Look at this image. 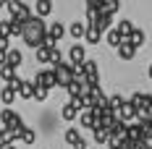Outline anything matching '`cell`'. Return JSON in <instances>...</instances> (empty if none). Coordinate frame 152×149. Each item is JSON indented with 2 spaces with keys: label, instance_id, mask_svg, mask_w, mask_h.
<instances>
[{
  "label": "cell",
  "instance_id": "5",
  "mask_svg": "<svg viewBox=\"0 0 152 149\" xmlns=\"http://www.w3.org/2000/svg\"><path fill=\"white\" fill-rule=\"evenodd\" d=\"M68 58H71V65H81L84 60H87V50L81 45H74L71 50H68Z\"/></svg>",
  "mask_w": 152,
  "mask_h": 149
},
{
  "label": "cell",
  "instance_id": "34",
  "mask_svg": "<svg viewBox=\"0 0 152 149\" xmlns=\"http://www.w3.org/2000/svg\"><path fill=\"white\" fill-rule=\"evenodd\" d=\"M137 149H152V147H150V141H142V144H137Z\"/></svg>",
  "mask_w": 152,
  "mask_h": 149
},
{
  "label": "cell",
  "instance_id": "4",
  "mask_svg": "<svg viewBox=\"0 0 152 149\" xmlns=\"http://www.w3.org/2000/svg\"><path fill=\"white\" fill-rule=\"evenodd\" d=\"M137 107H134V102H131V100H129V102H123L121 107H118V110H115V118L118 120H123V123H129V120H134L137 118Z\"/></svg>",
  "mask_w": 152,
  "mask_h": 149
},
{
  "label": "cell",
  "instance_id": "6",
  "mask_svg": "<svg viewBox=\"0 0 152 149\" xmlns=\"http://www.w3.org/2000/svg\"><path fill=\"white\" fill-rule=\"evenodd\" d=\"M131 102H134L137 110H147V107L152 105V94H147V92H137V94L131 97Z\"/></svg>",
  "mask_w": 152,
  "mask_h": 149
},
{
  "label": "cell",
  "instance_id": "11",
  "mask_svg": "<svg viewBox=\"0 0 152 149\" xmlns=\"http://www.w3.org/2000/svg\"><path fill=\"white\" fill-rule=\"evenodd\" d=\"M68 34H71L74 39H84V34H87V24H81V21H74V24L68 26Z\"/></svg>",
  "mask_w": 152,
  "mask_h": 149
},
{
  "label": "cell",
  "instance_id": "18",
  "mask_svg": "<svg viewBox=\"0 0 152 149\" xmlns=\"http://www.w3.org/2000/svg\"><path fill=\"white\" fill-rule=\"evenodd\" d=\"M61 118L71 123V120H76V118H79V110H76L74 105L68 102V105H63V110H61Z\"/></svg>",
  "mask_w": 152,
  "mask_h": 149
},
{
  "label": "cell",
  "instance_id": "31",
  "mask_svg": "<svg viewBox=\"0 0 152 149\" xmlns=\"http://www.w3.org/2000/svg\"><path fill=\"white\" fill-rule=\"evenodd\" d=\"M50 63H53V65H58V63H61V50H58V47H53V50H50Z\"/></svg>",
  "mask_w": 152,
  "mask_h": 149
},
{
  "label": "cell",
  "instance_id": "21",
  "mask_svg": "<svg viewBox=\"0 0 152 149\" xmlns=\"http://www.w3.org/2000/svg\"><path fill=\"white\" fill-rule=\"evenodd\" d=\"M0 76H3V81H5V84H11V81L16 78V68L5 63V65H0Z\"/></svg>",
  "mask_w": 152,
  "mask_h": 149
},
{
  "label": "cell",
  "instance_id": "8",
  "mask_svg": "<svg viewBox=\"0 0 152 149\" xmlns=\"http://www.w3.org/2000/svg\"><path fill=\"white\" fill-rule=\"evenodd\" d=\"M134 55H137V47L131 45L129 39H123V45L118 47V58H121V60H131Z\"/></svg>",
  "mask_w": 152,
  "mask_h": 149
},
{
  "label": "cell",
  "instance_id": "15",
  "mask_svg": "<svg viewBox=\"0 0 152 149\" xmlns=\"http://www.w3.org/2000/svg\"><path fill=\"white\" fill-rule=\"evenodd\" d=\"M92 131H94V141H97V144H107V141H110V131H107V128L94 126Z\"/></svg>",
  "mask_w": 152,
  "mask_h": 149
},
{
  "label": "cell",
  "instance_id": "14",
  "mask_svg": "<svg viewBox=\"0 0 152 149\" xmlns=\"http://www.w3.org/2000/svg\"><path fill=\"white\" fill-rule=\"evenodd\" d=\"M84 39H87L89 45H97V42L102 39V31L97 29V26H87V34H84Z\"/></svg>",
  "mask_w": 152,
  "mask_h": 149
},
{
  "label": "cell",
  "instance_id": "12",
  "mask_svg": "<svg viewBox=\"0 0 152 149\" xmlns=\"http://www.w3.org/2000/svg\"><path fill=\"white\" fill-rule=\"evenodd\" d=\"M16 97H18V89H13L11 84H5V89L0 92V100H3V105H13Z\"/></svg>",
  "mask_w": 152,
  "mask_h": 149
},
{
  "label": "cell",
  "instance_id": "1",
  "mask_svg": "<svg viewBox=\"0 0 152 149\" xmlns=\"http://www.w3.org/2000/svg\"><path fill=\"white\" fill-rule=\"evenodd\" d=\"M31 81H34V86L55 89V86H58V76H55V68H53V71H50V68H45V71H37Z\"/></svg>",
  "mask_w": 152,
  "mask_h": 149
},
{
  "label": "cell",
  "instance_id": "17",
  "mask_svg": "<svg viewBox=\"0 0 152 149\" xmlns=\"http://www.w3.org/2000/svg\"><path fill=\"white\" fill-rule=\"evenodd\" d=\"M34 89H37V86H34V81H24V84L18 86V97L31 100V97H34Z\"/></svg>",
  "mask_w": 152,
  "mask_h": 149
},
{
  "label": "cell",
  "instance_id": "20",
  "mask_svg": "<svg viewBox=\"0 0 152 149\" xmlns=\"http://www.w3.org/2000/svg\"><path fill=\"white\" fill-rule=\"evenodd\" d=\"M50 50H53V47H47V45H39L37 50H34V58L39 60V63H50Z\"/></svg>",
  "mask_w": 152,
  "mask_h": 149
},
{
  "label": "cell",
  "instance_id": "2",
  "mask_svg": "<svg viewBox=\"0 0 152 149\" xmlns=\"http://www.w3.org/2000/svg\"><path fill=\"white\" fill-rule=\"evenodd\" d=\"M0 120H3L5 128H26L24 120H21V115H18L16 110H11V107H5V110L0 113Z\"/></svg>",
  "mask_w": 152,
  "mask_h": 149
},
{
  "label": "cell",
  "instance_id": "10",
  "mask_svg": "<svg viewBox=\"0 0 152 149\" xmlns=\"http://www.w3.org/2000/svg\"><path fill=\"white\" fill-rule=\"evenodd\" d=\"M107 45H110V47H115V50L123 45V34L115 29V26H113V29H107Z\"/></svg>",
  "mask_w": 152,
  "mask_h": 149
},
{
  "label": "cell",
  "instance_id": "3",
  "mask_svg": "<svg viewBox=\"0 0 152 149\" xmlns=\"http://www.w3.org/2000/svg\"><path fill=\"white\" fill-rule=\"evenodd\" d=\"M55 76H58V86H68L74 81V65H66V63H58L55 65Z\"/></svg>",
  "mask_w": 152,
  "mask_h": 149
},
{
  "label": "cell",
  "instance_id": "23",
  "mask_svg": "<svg viewBox=\"0 0 152 149\" xmlns=\"http://www.w3.org/2000/svg\"><path fill=\"white\" fill-rule=\"evenodd\" d=\"M144 39H147V37H144V31H142V29H134V31H131V37H129V42H131L134 47H142V45H144Z\"/></svg>",
  "mask_w": 152,
  "mask_h": 149
},
{
  "label": "cell",
  "instance_id": "13",
  "mask_svg": "<svg viewBox=\"0 0 152 149\" xmlns=\"http://www.w3.org/2000/svg\"><path fill=\"white\" fill-rule=\"evenodd\" d=\"M66 144H71V147H79V144H84V139H81V134L76 131V128H68L66 131Z\"/></svg>",
  "mask_w": 152,
  "mask_h": 149
},
{
  "label": "cell",
  "instance_id": "24",
  "mask_svg": "<svg viewBox=\"0 0 152 149\" xmlns=\"http://www.w3.org/2000/svg\"><path fill=\"white\" fill-rule=\"evenodd\" d=\"M8 144H13V136H11V131H8L5 126H3V128H0V149H5Z\"/></svg>",
  "mask_w": 152,
  "mask_h": 149
},
{
  "label": "cell",
  "instance_id": "36",
  "mask_svg": "<svg viewBox=\"0 0 152 149\" xmlns=\"http://www.w3.org/2000/svg\"><path fill=\"white\" fill-rule=\"evenodd\" d=\"M5 149H16V144H8V147H5Z\"/></svg>",
  "mask_w": 152,
  "mask_h": 149
},
{
  "label": "cell",
  "instance_id": "30",
  "mask_svg": "<svg viewBox=\"0 0 152 149\" xmlns=\"http://www.w3.org/2000/svg\"><path fill=\"white\" fill-rule=\"evenodd\" d=\"M123 102H126V100H123L121 94H113V97H110V107H113V110H118Z\"/></svg>",
  "mask_w": 152,
  "mask_h": 149
},
{
  "label": "cell",
  "instance_id": "32",
  "mask_svg": "<svg viewBox=\"0 0 152 149\" xmlns=\"http://www.w3.org/2000/svg\"><path fill=\"white\" fill-rule=\"evenodd\" d=\"M11 50V39L8 37H0V52H8Z\"/></svg>",
  "mask_w": 152,
  "mask_h": 149
},
{
  "label": "cell",
  "instance_id": "28",
  "mask_svg": "<svg viewBox=\"0 0 152 149\" xmlns=\"http://www.w3.org/2000/svg\"><path fill=\"white\" fill-rule=\"evenodd\" d=\"M105 3L107 0H87V8H89V11H102Z\"/></svg>",
  "mask_w": 152,
  "mask_h": 149
},
{
  "label": "cell",
  "instance_id": "7",
  "mask_svg": "<svg viewBox=\"0 0 152 149\" xmlns=\"http://www.w3.org/2000/svg\"><path fill=\"white\" fill-rule=\"evenodd\" d=\"M100 31L113 29V13H105V11H97V24H94Z\"/></svg>",
  "mask_w": 152,
  "mask_h": 149
},
{
  "label": "cell",
  "instance_id": "26",
  "mask_svg": "<svg viewBox=\"0 0 152 149\" xmlns=\"http://www.w3.org/2000/svg\"><path fill=\"white\" fill-rule=\"evenodd\" d=\"M21 141H24V144H34V141H37V131H34V128H24Z\"/></svg>",
  "mask_w": 152,
  "mask_h": 149
},
{
  "label": "cell",
  "instance_id": "9",
  "mask_svg": "<svg viewBox=\"0 0 152 149\" xmlns=\"http://www.w3.org/2000/svg\"><path fill=\"white\" fill-rule=\"evenodd\" d=\"M34 13L39 16V18L50 16V13H53V0H37V5H34Z\"/></svg>",
  "mask_w": 152,
  "mask_h": 149
},
{
  "label": "cell",
  "instance_id": "27",
  "mask_svg": "<svg viewBox=\"0 0 152 149\" xmlns=\"http://www.w3.org/2000/svg\"><path fill=\"white\" fill-rule=\"evenodd\" d=\"M118 8H121V0H107V3H105V8H102V11H105V13H115Z\"/></svg>",
  "mask_w": 152,
  "mask_h": 149
},
{
  "label": "cell",
  "instance_id": "25",
  "mask_svg": "<svg viewBox=\"0 0 152 149\" xmlns=\"http://www.w3.org/2000/svg\"><path fill=\"white\" fill-rule=\"evenodd\" d=\"M0 37H13V21H0Z\"/></svg>",
  "mask_w": 152,
  "mask_h": 149
},
{
  "label": "cell",
  "instance_id": "22",
  "mask_svg": "<svg viewBox=\"0 0 152 149\" xmlns=\"http://www.w3.org/2000/svg\"><path fill=\"white\" fill-rule=\"evenodd\" d=\"M115 29H118V31L123 34V39H129V37H131V31H134V24L123 18V21H118V26H115Z\"/></svg>",
  "mask_w": 152,
  "mask_h": 149
},
{
  "label": "cell",
  "instance_id": "37",
  "mask_svg": "<svg viewBox=\"0 0 152 149\" xmlns=\"http://www.w3.org/2000/svg\"><path fill=\"white\" fill-rule=\"evenodd\" d=\"M147 76H150V78H152V65H150V73H147Z\"/></svg>",
  "mask_w": 152,
  "mask_h": 149
},
{
  "label": "cell",
  "instance_id": "19",
  "mask_svg": "<svg viewBox=\"0 0 152 149\" xmlns=\"http://www.w3.org/2000/svg\"><path fill=\"white\" fill-rule=\"evenodd\" d=\"M21 63H24V55H21V52H18L16 47H11V50H8V65H13V68H18Z\"/></svg>",
  "mask_w": 152,
  "mask_h": 149
},
{
  "label": "cell",
  "instance_id": "33",
  "mask_svg": "<svg viewBox=\"0 0 152 149\" xmlns=\"http://www.w3.org/2000/svg\"><path fill=\"white\" fill-rule=\"evenodd\" d=\"M8 63V52H0V65H5Z\"/></svg>",
  "mask_w": 152,
  "mask_h": 149
},
{
  "label": "cell",
  "instance_id": "29",
  "mask_svg": "<svg viewBox=\"0 0 152 149\" xmlns=\"http://www.w3.org/2000/svg\"><path fill=\"white\" fill-rule=\"evenodd\" d=\"M47 92H50V89L37 86V89H34V100H37V102H45V100H47Z\"/></svg>",
  "mask_w": 152,
  "mask_h": 149
},
{
  "label": "cell",
  "instance_id": "35",
  "mask_svg": "<svg viewBox=\"0 0 152 149\" xmlns=\"http://www.w3.org/2000/svg\"><path fill=\"white\" fill-rule=\"evenodd\" d=\"M5 3H8V0H0V8H5Z\"/></svg>",
  "mask_w": 152,
  "mask_h": 149
},
{
  "label": "cell",
  "instance_id": "16",
  "mask_svg": "<svg viewBox=\"0 0 152 149\" xmlns=\"http://www.w3.org/2000/svg\"><path fill=\"white\" fill-rule=\"evenodd\" d=\"M47 34H50V37H53V39L58 42V39H61V37H63V34H68V29H66L63 24H58V21H55L53 26H47Z\"/></svg>",
  "mask_w": 152,
  "mask_h": 149
}]
</instances>
